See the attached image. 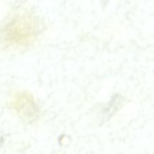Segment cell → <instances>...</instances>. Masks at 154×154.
Here are the masks:
<instances>
[{
    "instance_id": "2",
    "label": "cell",
    "mask_w": 154,
    "mask_h": 154,
    "mask_svg": "<svg viewBox=\"0 0 154 154\" xmlns=\"http://www.w3.org/2000/svg\"><path fill=\"white\" fill-rule=\"evenodd\" d=\"M12 107L18 114L28 120L35 118L38 113L34 98L27 92L17 94L12 101Z\"/></svg>"
},
{
    "instance_id": "1",
    "label": "cell",
    "mask_w": 154,
    "mask_h": 154,
    "mask_svg": "<svg viewBox=\"0 0 154 154\" xmlns=\"http://www.w3.org/2000/svg\"><path fill=\"white\" fill-rule=\"evenodd\" d=\"M40 24L32 16L22 14L6 24L0 32V38L8 47H25L40 33Z\"/></svg>"
}]
</instances>
